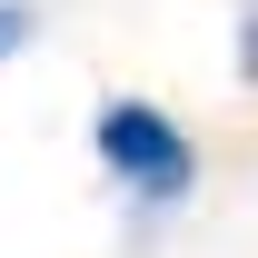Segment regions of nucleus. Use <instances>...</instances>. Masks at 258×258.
<instances>
[{
  "instance_id": "nucleus-1",
  "label": "nucleus",
  "mask_w": 258,
  "mask_h": 258,
  "mask_svg": "<svg viewBox=\"0 0 258 258\" xmlns=\"http://www.w3.org/2000/svg\"><path fill=\"white\" fill-rule=\"evenodd\" d=\"M90 149H99V169L119 179L129 199H189V179H199V149H189V129L169 119V109H149V99H109L90 119Z\"/></svg>"
},
{
  "instance_id": "nucleus-2",
  "label": "nucleus",
  "mask_w": 258,
  "mask_h": 258,
  "mask_svg": "<svg viewBox=\"0 0 258 258\" xmlns=\"http://www.w3.org/2000/svg\"><path fill=\"white\" fill-rule=\"evenodd\" d=\"M20 40H30V0H0V60H10Z\"/></svg>"
},
{
  "instance_id": "nucleus-3",
  "label": "nucleus",
  "mask_w": 258,
  "mask_h": 258,
  "mask_svg": "<svg viewBox=\"0 0 258 258\" xmlns=\"http://www.w3.org/2000/svg\"><path fill=\"white\" fill-rule=\"evenodd\" d=\"M238 70H248V80H258V0H248V10H238Z\"/></svg>"
}]
</instances>
